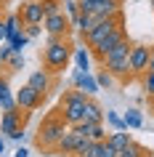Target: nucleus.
<instances>
[{
    "label": "nucleus",
    "instance_id": "1",
    "mask_svg": "<svg viewBox=\"0 0 154 157\" xmlns=\"http://www.w3.org/2000/svg\"><path fill=\"white\" fill-rule=\"evenodd\" d=\"M72 53H74V48H72L69 37H48V45L40 53L43 69H48L51 75H61L66 69V64H69Z\"/></svg>",
    "mask_w": 154,
    "mask_h": 157
},
{
    "label": "nucleus",
    "instance_id": "2",
    "mask_svg": "<svg viewBox=\"0 0 154 157\" xmlns=\"http://www.w3.org/2000/svg\"><path fill=\"white\" fill-rule=\"evenodd\" d=\"M69 131V125L64 123V117L58 115L56 109L51 112V115L43 117V123L37 125V136H35V144L45 152V155H53V149H56L58 139Z\"/></svg>",
    "mask_w": 154,
    "mask_h": 157
},
{
    "label": "nucleus",
    "instance_id": "3",
    "mask_svg": "<svg viewBox=\"0 0 154 157\" xmlns=\"http://www.w3.org/2000/svg\"><path fill=\"white\" fill-rule=\"evenodd\" d=\"M130 37H125L122 43H117L104 59H101V67L106 72H112L117 80H128L130 77Z\"/></svg>",
    "mask_w": 154,
    "mask_h": 157
},
{
    "label": "nucleus",
    "instance_id": "4",
    "mask_svg": "<svg viewBox=\"0 0 154 157\" xmlns=\"http://www.w3.org/2000/svg\"><path fill=\"white\" fill-rule=\"evenodd\" d=\"M88 99H90L88 93L77 91V88H74V91H66L64 96H61V101H58L56 112L64 117L66 125H74V123H80L82 117H85V101Z\"/></svg>",
    "mask_w": 154,
    "mask_h": 157
},
{
    "label": "nucleus",
    "instance_id": "5",
    "mask_svg": "<svg viewBox=\"0 0 154 157\" xmlns=\"http://www.w3.org/2000/svg\"><path fill=\"white\" fill-rule=\"evenodd\" d=\"M117 27H125V16H122V11H120V13H114V16H109V19H96V24L82 35V40H85V45L93 51L98 43L104 40L106 35H112Z\"/></svg>",
    "mask_w": 154,
    "mask_h": 157
},
{
    "label": "nucleus",
    "instance_id": "6",
    "mask_svg": "<svg viewBox=\"0 0 154 157\" xmlns=\"http://www.w3.org/2000/svg\"><path fill=\"white\" fill-rule=\"evenodd\" d=\"M24 123H27V112L21 115L19 107L8 109V112H3V117H0V133H6L13 141H21V136H24Z\"/></svg>",
    "mask_w": 154,
    "mask_h": 157
},
{
    "label": "nucleus",
    "instance_id": "7",
    "mask_svg": "<svg viewBox=\"0 0 154 157\" xmlns=\"http://www.w3.org/2000/svg\"><path fill=\"white\" fill-rule=\"evenodd\" d=\"M43 29L48 32V37H69L74 27H72V19L64 11H58V13H51L43 19Z\"/></svg>",
    "mask_w": 154,
    "mask_h": 157
},
{
    "label": "nucleus",
    "instance_id": "8",
    "mask_svg": "<svg viewBox=\"0 0 154 157\" xmlns=\"http://www.w3.org/2000/svg\"><path fill=\"white\" fill-rule=\"evenodd\" d=\"M149 61H152V45H130V75L141 77L149 72Z\"/></svg>",
    "mask_w": 154,
    "mask_h": 157
},
{
    "label": "nucleus",
    "instance_id": "9",
    "mask_svg": "<svg viewBox=\"0 0 154 157\" xmlns=\"http://www.w3.org/2000/svg\"><path fill=\"white\" fill-rule=\"evenodd\" d=\"M43 101H45V96H40L37 91H32L29 85H21L16 91V107L21 109V112H35V109H40Z\"/></svg>",
    "mask_w": 154,
    "mask_h": 157
},
{
    "label": "nucleus",
    "instance_id": "10",
    "mask_svg": "<svg viewBox=\"0 0 154 157\" xmlns=\"http://www.w3.org/2000/svg\"><path fill=\"white\" fill-rule=\"evenodd\" d=\"M19 19H21V24H43V19H45V13H43V6L40 0H27V3H21V8L16 11Z\"/></svg>",
    "mask_w": 154,
    "mask_h": 157
},
{
    "label": "nucleus",
    "instance_id": "11",
    "mask_svg": "<svg viewBox=\"0 0 154 157\" xmlns=\"http://www.w3.org/2000/svg\"><path fill=\"white\" fill-rule=\"evenodd\" d=\"M125 37H128V27H117V29H114L112 35H106L104 40H101V43L96 45V48L90 51V53H93V56H96L98 61H101V59H104L106 53H109V51H112L114 45H117V43H122Z\"/></svg>",
    "mask_w": 154,
    "mask_h": 157
},
{
    "label": "nucleus",
    "instance_id": "12",
    "mask_svg": "<svg viewBox=\"0 0 154 157\" xmlns=\"http://www.w3.org/2000/svg\"><path fill=\"white\" fill-rule=\"evenodd\" d=\"M74 133H80L82 139H93V141H104L106 133H104V123H90V120H80V123L69 125Z\"/></svg>",
    "mask_w": 154,
    "mask_h": 157
},
{
    "label": "nucleus",
    "instance_id": "13",
    "mask_svg": "<svg viewBox=\"0 0 154 157\" xmlns=\"http://www.w3.org/2000/svg\"><path fill=\"white\" fill-rule=\"evenodd\" d=\"M53 77H56V75H51L48 69H37V72L29 75L27 85H29L32 91H37L40 96H48V91L53 88Z\"/></svg>",
    "mask_w": 154,
    "mask_h": 157
},
{
    "label": "nucleus",
    "instance_id": "14",
    "mask_svg": "<svg viewBox=\"0 0 154 157\" xmlns=\"http://www.w3.org/2000/svg\"><path fill=\"white\" fill-rule=\"evenodd\" d=\"M80 144H82V136H80V133H74L72 128H69V131L58 139L56 149H53V155H77Z\"/></svg>",
    "mask_w": 154,
    "mask_h": 157
},
{
    "label": "nucleus",
    "instance_id": "15",
    "mask_svg": "<svg viewBox=\"0 0 154 157\" xmlns=\"http://www.w3.org/2000/svg\"><path fill=\"white\" fill-rule=\"evenodd\" d=\"M72 83H74V88H77V91L88 93V96H93V93L98 91V83H96V77H93L90 72H85V69H77V72H74Z\"/></svg>",
    "mask_w": 154,
    "mask_h": 157
},
{
    "label": "nucleus",
    "instance_id": "16",
    "mask_svg": "<svg viewBox=\"0 0 154 157\" xmlns=\"http://www.w3.org/2000/svg\"><path fill=\"white\" fill-rule=\"evenodd\" d=\"M0 109L8 112V109H16V93H11L8 77L0 75Z\"/></svg>",
    "mask_w": 154,
    "mask_h": 157
},
{
    "label": "nucleus",
    "instance_id": "17",
    "mask_svg": "<svg viewBox=\"0 0 154 157\" xmlns=\"http://www.w3.org/2000/svg\"><path fill=\"white\" fill-rule=\"evenodd\" d=\"M104 117H106V112L101 109V104L90 96V99L85 101V117H82V120H90V123H104Z\"/></svg>",
    "mask_w": 154,
    "mask_h": 157
},
{
    "label": "nucleus",
    "instance_id": "18",
    "mask_svg": "<svg viewBox=\"0 0 154 157\" xmlns=\"http://www.w3.org/2000/svg\"><path fill=\"white\" fill-rule=\"evenodd\" d=\"M106 141H109V144H112V147L117 149V152H120V149H125V147L130 144V141H133V136H130V133H128V128H125V131H112L109 136H106Z\"/></svg>",
    "mask_w": 154,
    "mask_h": 157
},
{
    "label": "nucleus",
    "instance_id": "19",
    "mask_svg": "<svg viewBox=\"0 0 154 157\" xmlns=\"http://www.w3.org/2000/svg\"><path fill=\"white\" fill-rule=\"evenodd\" d=\"M93 24H96V16H90V13H82V11H80V13H77V16L72 19V27H74V29H77L80 35H85V32H88V29H90Z\"/></svg>",
    "mask_w": 154,
    "mask_h": 157
},
{
    "label": "nucleus",
    "instance_id": "20",
    "mask_svg": "<svg viewBox=\"0 0 154 157\" xmlns=\"http://www.w3.org/2000/svg\"><path fill=\"white\" fill-rule=\"evenodd\" d=\"M3 21H6V40H8V37H13L19 29H24V24H21L19 13H8V16H3Z\"/></svg>",
    "mask_w": 154,
    "mask_h": 157
},
{
    "label": "nucleus",
    "instance_id": "21",
    "mask_svg": "<svg viewBox=\"0 0 154 157\" xmlns=\"http://www.w3.org/2000/svg\"><path fill=\"white\" fill-rule=\"evenodd\" d=\"M146 155H149V152H146V147H141L136 139L130 141L125 149H120V152H117V157H146Z\"/></svg>",
    "mask_w": 154,
    "mask_h": 157
},
{
    "label": "nucleus",
    "instance_id": "22",
    "mask_svg": "<svg viewBox=\"0 0 154 157\" xmlns=\"http://www.w3.org/2000/svg\"><path fill=\"white\" fill-rule=\"evenodd\" d=\"M90 155H96V157H117V149L104 139V141H96V144H93Z\"/></svg>",
    "mask_w": 154,
    "mask_h": 157
},
{
    "label": "nucleus",
    "instance_id": "23",
    "mask_svg": "<svg viewBox=\"0 0 154 157\" xmlns=\"http://www.w3.org/2000/svg\"><path fill=\"white\" fill-rule=\"evenodd\" d=\"M6 43L11 45V51H13V53H21V51H24V45L29 43V37H27V32H24V29H19V32L13 35V37H8Z\"/></svg>",
    "mask_w": 154,
    "mask_h": 157
},
{
    "label": "nucleus",
    "instance_id": "24",
    "mask_svg": "<svg viewBox=\"0 0 154 157\" xmlns=\"http://www.w3.org/2000/svg\"><path fill=\"white\" fill-rule=\"evenodd\" d=\"M74 61H77V69H85L88 72L90 69V48L85 45V48H74Z\"/></svg>",
    "mask_w": 154,
    "mask_h": 157
},
{
    "label": "nucleus",
    "instance_id": "25",
    "mask_svg": "<svg viewBox=\"0 0 154 157\" xmlns=\"http://www.w3.org/2000/svg\"><path fill=\"white\" fill-rule=\"evenodd\" d=\"M122 120H125V128H141V125H144V117H141L138 109H128Z\"/></svg>",
    "mask_w": 154,
    "mask_h": 157
},
{
    "label": "nucleus",
    "instance_id": "26",
    "mask_svg": "<svg viewBox=\"0 0 154 157\" xmlns=\"http://www.w3.org/2000/svg\"><path fill=\"white\" fill-rule=\"evenodd\" d=\"M96 83H98V88H114V83H117V77H114L112 72H106V69H101V72L96 75Z\"/></svg>",
    "mask_w": 154,
    "mask_h": 157
},
{
    "label": "nucleus",
    "instance_id": "27",
    "mask_svg": "<svg viewBox=\"0 0 154 157\" xmlns=\"http://www.w3.org/2000/svg\"><path fill=\"white\" fill-rule=\"evenodd\" d=\"M40 6H43V13L51 16V13H58V11H61L64 0H40Z\"/></svg>",
    "mask_w": 154,
    "mask_h": 157
},
{
    "label": "nucleus",
    "instance_id": "28",
    "mask_svg": "<svg viewBox=\"0 0 154 157\" xmlns=\"http://www.w3.org/2000/svg\"><path fill=\"white\" fill-rule=\"evenodd\" d=\"M106 120L112 123V128H114V131H125V120H122V117L117 115V112H106Z\"/></svg>",
    "mask_w": 154,
    "mask_h": 157
},
{
    "label": "nucleus",
    "instance_id": "29",
    "mask_svg": "<svg viewBox=\"0 0 154 157\" xmlns=\"http://www.w3.org/2000/svg\"><path fill=\"white\" fill-rule=\"evenodd\" d=\"M141 77H144V91H146V96H154V72H144Z\"/></svg>",
    "mask_w": 154,
    "mask_h": 157
},
{
    "label": "nucleus",
    "instance_id": "30",
    "mask_svg": "<svg viewBox=\"0 0 154 157\" xmlns=\"http://www.w3.org/2000/svg\"><path fill=\"white\" fill-rule=\"evenodd\" d=\"M64 13H66L69 19H74L77 13H80V6H77V0H66V3H64Z\"/></svg>",
    "mask_w": 154,
    "mask_h": 157
},
{
    "label": "nucleus",
    "instance_id": "31",
    "mask_svg": "<svg viewBox=\"0 0 154 157\" xmlns=\"http://www.w3.org/2000/svg\"><path fill=\"white\" fill-rule=\"evenodd\" d=\"M8 67H11V69H24V56H21V53H11Z\"/></svg>",
    "mask_w": 154,
    "mask_h": 157
},
{
    "label": "nucleus",
    "instance_id": "32",
    "mask_svg": "<svg viewBox=\"0 0 154 157\" xmlns=\"http://www.w3.org/2000/svg\"><path fill=\"white\" fill-rule=\"evenodd\" d=\"M40 29H43L40 24H27V27H24V32H27V37H37V35H40Z\"/></svg>",
    "mask_w": 154,
    "mask_h": 157
},
{
    "label": "nucleus",
    "instance_id": "33",
    "mask_svg": "<svg viewBox=\"0 0 154 157\" xmlns=\"http://www.w3.org/2000/svg\"><path fill=\"white\" fill-rule=\"evenodd\" d=\"M11 45H6V48H0V64H8V59H11Z\"/></svg>",
    "mask_w": 154,
    "mask_h": 157
},
{
    "label": "nucleus",
    "instance_id": "34",
    "mask_svg": "<svg viewBox=\"0 0 154 157\" xmlns=\"http://www.w3.org/2000/svg\"><path fill=\"white\" fill-rule=\"evenodd\" d=\"M13 157H29V152H27V149H24V147H19V149H16V152H13Z\"/></svg>",
    "mask_w": 154,
    "mask_h": 157
},
{
    "label": "nucleus",
    "instance_id": "35",
    "mask_svg": "<svg viewBox=\"0 0 154 157\" xmlns=\"http://www.w3.org/2000/svg\"><path fill=\"white\" fill-rule=\"evenodd\" d=\"M0 43H6V21L0 19Z\"/></svg>",
    "mask_w": 154,
    "mask_h": 157
},
{
    "label": "nucleus",
    "instance_id": "36",
    "mask_svg": "<svg viewBox=\"0 0 154 157\" xmlns=\"http://www.w3.org/2000/svg\"><path fill=\"white\" fill-rule=\"evenodd\" d=\"M149 72H154V45H152V61H149Z\"/></svg>",
    "mask_w": 154,
    "mask_h": 157
},
{
    "label": "nucleus",
    "instance_id": "37",
    "mask_svg": "<svg viewBox=\"0 0 154 157\" xmlns=\"http://www.w3.org/2000/svg\"><path fill=\"white\" fill-rule=\"evenodd\" d=\"M6 16V3H0V19Z\"/></svg>",
    "mask_w": 154,
    "mask_h": 157
},
{
    "label": "nucleus",
    "instance_id": "38",
    "mask_svg": "<svg viewBox=\"0 0 154 157\" xmlns=\"http://www.w3.org/2000/svg\"><path fill=\"white\" fill-rule=\"evenodd\" d=\"M3 149H6V141L0 139V155H3Z\"/></svg>",
    "mask_w": 154,
    "mask_h": 157
},
{
    "label": "nucleus",
    "instance_id": "39",
    "mask_svg": "<svg viewBox=\"0 0 154 157\" xmlns=\"http://www.w3.org/2000/svg\"><path fill=\"white\" fill-rule=\"evenodd\" d=\"M72 157H96V155H72Z\"/></svg>",
    "mask_w": 154,
    "mask_h": 157
},
{
    "label": "nucleus",
    "instance_id": "40",
    "mask_svg": "<svg viewBox=\"0 0 154 157\" xmlns=\"http://www.w3.org/2000/svg\"><path fill=\"white\" fill-rule=\"evenodd\" d=\"M146 157H154V152H149V155H146Z\"/></svg>",
    "mask_w": 154,
    "mask_h": 157
},
{
    "label": "nucleus",
    "instance_id": "41",
    "mask_svg": "<svg viewBox=\"0 0 154 157\" xmlns=\"http://www.w3.org/2000/svg\"><path fill=\"white\" fill-rule=\"evenodd\" d=\"M152 8H154V0H152Z\"/></svg>",
    "mask_w": 154,
    "mask_h": 157
},
{
    "label": "nucleus",
    "instance_id": "42",
    "mask_svg": "<svg viewBox=\"0 0 154 157\" xmlns=\"http://www.w3.org/2000/svg\"><path fill=\"white\" fill-rule=\"evenodd\" d=\"M0 3H6V0H0Z\"/></svg>",
    "mask_w": 154,
    "mask_h": 157
}]
</instances>
